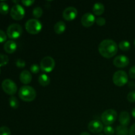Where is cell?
<instances>
[{
  "instance_id": "ac0fdd59",
  "label": "cell",
  "mask_w": 135,
  "mask_h": 135,
  "mask_svg": "<svg viewBox=\"0 0 135 135\" xmlns=\"http://www.w3.org/2000/svg\"><path fill=\"white\" fill-rule=\"evenodd\" d=\"M54 31L56 34H61L65 31L66 30V25L63 21H59V22H56L55 25H54Z\"/></svg>"
},
{
  "instance_id": "484cf974",
  "label": "cell",
  "mask_w": 135,
  "mask_h": 135,
  "mask_svg": "<svg viewBox=\"0 0 135 135\" xmlns=\"http://www.w3.org/2000/svg\"><path fill=\"white\" fill-rule=\"evenodd\" d=\"M104 131L106 135H113L115 134V129L110 125H106L104 127Z\"/></svg>"
},
{
  "instance_id": "9c48e42d",
  "label": "cell",
  "mask_w": 135,
  "mask_h": 135,
  "mask_svg": "<svg viewBox=\"0 0 135 135\" xmlns=\"http://www.w3.org/2000/svg\"><path fill=\"white\" fill-rule=\"evenodd\" d=\"M10 15L14 20L20 21V20L22 19L25 17V9L19 4H15L11 9Z\"/></svg>"
},
{
  "instance_id": "6da1fadb",
  "label": "cell",
  "mask_w": 135,
  "mask_h": 135,
  "mask_svg": "<svg viewBox=\"0 0 135 135\" xmlns=\"http://www.w3.org/2000/svg\"><path fill=\"white\" fill-rule=\"evenodd\" d=\"M118 46L115 41L110 39L104 40L100 42L98 46V51L104 57L109 59L117 54Z\"/></svg>"
},
{
  "instance_id": "f546056e",
  "label": "cell",
  "mask_w": 135,
  "mask_h": 135,
  "mask_svg": "<svg viewBox=\"0 0 135 135\" xmlns=\"http://www.w3.org/2000/svg\"><path fill=\"white\" fill-rule=\"evenodd\" d=\"M96 22L98 26H103L105 25V22H106V21L104 18L103 17H98L96 19Z\"/></svg>"
},
{
  "instance_id": "d6a6232c",
  "label": "cell",
  "mask_w": 135,
  "mask_h": 135,
  "mask_svg": "<svg viewBox=\"0 0 135 135\" xmlns=\"http://www.w3.org/2000/svg\"><path fill=\"white\" fill-rule=\"evenodd\" d=\"M34 2L35 1L34 0H22V1H21V3L26 7L31 6L32 4L34 3Z\"/></svg>"
},
{
  "instance_id": "cb8c5ba5",
  "label": "cell",
  "mask_w": 135,
  "mask_h": 135,
  "mask_svg": "<svg viewBox=\"0 0 135 135\" xmlns=\"http://www.w3.org/2000/svg\"><path fill=\"white\" fill-rule=\"evenodd\" d=\"M32 15L36 18H39L43 15V10L40 7H36L32 11Z\"/></svg>"
},
{
  "instance_id": "e575fe53",
  "label": "cell",
  "mask_w": 135,
  "mask_h": 135,
  "mask_svg": "<svg viewBox=\"0 0 135 135\" xmlns=\"http://www.w3.org/2000/svg\"><path fill=\"white\" fill-rule=\"evenodd\" d=\"M129 135H135V123L129 129Z\"/></svg>"
},
{
  "instance_id": "5bb4252c",
  "label": "cell",
  "mask_w": 135,
  "mask_h": 135,
  "mask_svg": "<svg viewBox=\"0 0 135 135\" xmlns=\"http://www.w3.org/2000/svg\"><path fill=\"white\" fill-rule=\"evenodd\" d=\"M20 80L24 84H28L32 81V75L30 71L24 70L20 74Z\"/></svg>"
},
{
  "instance_id": "8992f818",
  "label": "cell",
  "mask_w": 135,
  "mask_h": 135,
  "mask_svg": "<svg viewBox=\"0 0 135 135\" xmlns=\"http://www.w3.org/2000/svg\"><path fill=\"white\" fill-rule=\"evenodd\" d=\"M113 82L117 86H123L128 83V75L124 71H116L113 76Z\"/></svg>"
},
{
  "instance_id": "9a60e30c",
  "label": "cell",
  "mask_w": 135,
  "mask_h": 135,
  "mask_svg": "<svg viewBox=\"0 0 135 135\" xmlns=\"http://www.w3.org/2000/svg\"><path fill=\"white\" fill-rule=\"evenodd\" d=\"M4 50L8 54H13L17 50V44L15 41L8 40L4 44Z\"/></svg>"
},
{
  "instance_id": "8fae6325",
  "label": "cell",
  "mask_w": 135,
  "mask_h": 135,
  "mask_svg": "<svg viewBox=\"0 0 135 135\" xmlns=\"http://www.w3.org/2000/svg\"><path fill=\"white\" fill-rule=\"evenodd\" d=\"M78 15V11L74 7H68L63 12V17L67 21H71L75 19Z\"/></svg>"
},
{
  "instance_id": "f35d334b",
  "label": "cell",
  "mask_w": 135,
  "mask_h": 135,
  "mask_svg": "<svg viewBox=\"0 0 135 135\" xmlns=\"http://www.w3.org/2000/svg\"><path fill=\"white\" fill-rule=\"evenodd\" d=\"M134 46H135V40H134Z\"/></svg>"
},
{
  "instance_id": "1f68e13d",
  "label": "cell",
  "mask_w": 135,
  "mask_h": 135,
  "mask_svg": "<svg viewBox=\"0 0 135 135\" xmlns=\"http://www.w3.org/2000/svg\"><path fill=\"white\" fill-rule=\"evenodd\" d=\"M7 35L5 33V32L2 30H0V43L4 42L6 41Z\"/></svg>"
},
{
  "instance_id": "74e56055",
  "label": "cell",
  "mask_w": 135,
  "mask_h": 135,
  "mask_svg": "<svg viewBox=\"0 0 135 135\" xmlns=\"http://www.w3.org/2000/svg\"><path fill=\"white\" fill-rule=\"evenodd\" d=\"M97 135H104V134H100H100H97Z\"/></svg>"
},
{
  "instance_id": "8d00e7d4",
  "label": "cell",
  "mask_w": 135,
  "mask_h": 135,
  "mask_svg": "<svg viewBox=\"0 0 135 135\" xmlns=\"http://www.w3.org/2000/svg\"><path fill=\"white\" fill-rule=\"evenodd\" d=\"M80 135H90V134L88 133H87V132H83V133H80Z\"/></svg>"
},
{
  "instance_id": "d590c367",
  "label": "cell",
  "mask_w": 135,
  "mask_h": 135,
  "mask_svg": "<svg viewBox=\"0 0 135 135\" xmlns=\"http://www.w3.org/2000/svg\"><path fill=\"white\" fill-rule=\"evenodd\" d=\"M131 114H132V116H133V117H134V118H135V108H133V109H132Z\"/></svg>"
},
{
  "instance_id": "7c38bea8",
  "label": "cell",
  "mask_w": 135,
  "mask_h": 135,
  "mask_svg": "<svg viewBox=\"0 0 135 135\" xmlns=\"http://www.w3.org/2000/svg\"><path fill=\"white\" fill-rule=\"evenodd\" d=\"M113 63L117 68H124L129 65V59L126 55H120L114 58Z\"/></svg>"
},
{
  "instance_id": "30bf717a",
  "label": "cell",
  "mask_w": 135,
  "mask_h": 135,
  "mask_svg": "<svg viewBox=\"0 0 135 135\" xmlns=\"http://www.w3.org/2000/svg\"><path fill=\"white\" fill-rule=\"evenodd\" d=\"M88 129L91 133L94 134H100L104 130V125L98 120H92L88 125Z\"/></svg>"
},
{
  "instance_id": "3957f363",
  "label": "cell",
  "mask_w": 135,
  "mask_h": 135,
  "mask_svg": "<svg viewBox=\"0 0 135 135\" xmlns=\"http://www.w3.org/2000/svg\"><path fill=\"white\" fill-rule=\"evenodd\" d=\"M25 28L29 34H37L42 30V25L39 20L31 18L28 20L25 23Z\"/></svg>"
},
{
  "instance_id": "4fadbf2b",
  "label": "cell",
  "mask_w": 135,
  "mask_h": 135,
  "mask_svg": "<svg viewBox=\"0 0 135 135\" xmlns=\"http://www.w3.org/2000/svg\"><path fill=\"white\" fill-rule=\"evenodd\" d=\"M96 22L95 16L91 13H86L83 15L81 18V23L83 26L88 28L92 26Z\"/></svg>"
},
{
  "instance_id": "e0dca14e",
  "label": "cell",
  "mask_w": 135,
  "mask_h": 135,
  "mask_svg": "<svg viewBox=\"0 0 135 135\" xmlns=\"http://www.w3.org/2000/svg\"><path fill=\"white\" fill-rule=\"evenodd\" d=\"M92 11H93V13L95 15L100 16L104 13V11H105V7H104V4L102 3H96L93 5Z\"/></svg>"
},
{
  "instance_id": "4dcf8cb0",
  "label": "cell",
  "mask_w": 135,
  "mask_h": 135,
  "mask_svg": "<svg viewBox=\"0 0 135 135\" xmlns=\"http://www.w3.org/2000/svg\"><path fill=\"white\" fill-rule=\"evenodd\" d=\"M16 65H17V67L18 68H24L26 65V62L22 59H18L17 61H16L15 63Z\"/></svg>"
},
{
  "instance_id": "44dd1931",
  "label": "cell",
  "mask_w": 135,
  "mask_h": 135,
  "mask_svg": "<svg viewBox=\"0 0 135 135\" xmlns=\"http://www.w3.org/2000/svg\"><path fill=\"white\" fill-rule=\"evenodd\" d=\"M118 47L122 51H128L131 48V44L127 40H123L119 42Z\"/></svg>"
},
{
  "instance_id": "ba28073f",
  "label": "cell",
  "mask_w": 135,
  "mask_h": 135,
  "mask_svg": "<svg viewBox=\"0 0 135 135\" xmlns=\"http://www.w3.org/2000/svg\"><path fill=\"white\" fill-rule=\"evenodd\" d=\"M1 87L4 92L9 95H14L17 91V84L11 79H5L1 83Z\"/></svg>"
},
{
  "instance_id": "603a6c76",
  "label": "cell",
  "mask_w": 135,
  "mask_h": 135,
  "mask_svg": "<svg viewBox=\"0 0 135 135\" xmlns=\"http://www.w3.org/2000/svg\"><path fill=\"white\" fill-rule=\"evenodd\" d=\"M9 5L7 3L4 2V1L0 2V13H1L2 15H7L9 12Z\"/></svg>"
},
{
  "instance_id": "83f0119b",
  "label": "cell",
  "mask_w": 135,
  "mask_h": 135,
  "mask_svg": "<svg viewBox=\"0 0 135 135\" xmlns=\"http://www.w3.org/2000/svg\"><path fill=\"white\" fill-rule=\"evenodd\" d=\"M30 71H31L32 73L33 74H37L40 72V67L39 65H38L37 64H33L30 66Z\"/></svg>"
},
{
  "instance_id": "2e32d148",
  "label": "cell",
  "mask_w": 135,
  "mask_h": 135,
  "mask_svg": "<svg viewBox=\"0 0 135 135\" xmlns=\"http://www.w3.org/2000/svg\"><path fill=\"white\" fill-rule=\"evenodd\" d=\"M131 117L129 113L126 111L121 112L119 116V121L121 123V125L123 126H127L130 123Z\"/></svg>"
},
{
  "instance_id": "d4e9b609",
  "label": "cell",
  "mask_w": 135,
  "mask_h": 135,
  "mask_svg": "<svg viewBox=\"0 0 135 135\" xmlns=\"http://www.w3.org/2000/svg\"><path fill=\"white\" fill-rule=\"evenodd\" d=\"M9 63V57L7 55L0 54V67L7 65Z\"/></svg>"
},
{
  "instance_id": "7a4b0ae2",
  "label": "cell",
  "mask_w": 135,
  "mask_h": 135,
  "mask_svg": "<svg viewBox=\"0 0 135 135\" xmlns=\"http://www.w3.org/2000/svg\"><path fill=\"white\" fill-rule=\"evenodd\" d=\"M18 96L25 102H32L36 97V92L33 87L28 85H25L21 87L18 90Z\"/></svg>"
},
{
  "instance_id": "7402d4cb",
  "label": "cell",
  "mask_w": 135,
  "mask_h": 135,
  "mask_svg": "<svg viewBox=\"0 0 135 135\" xmlns=\"http://www.w3.org/2000/svg\"><path fill=\"white\" fill-rule=\"evenodd\" d=\"M9 105L12 108H14V109H17L19 106V102L17 100V98L15 96H11L10 98H9Z\"/></svg>"
},
{
  "instance_id": "52a82bcc",
  "label": "cell",
  "mask_w": 135,
  "mask_h": 135,
  "mask_svg": "<svg viewBox=\"0 0 135 135\" xmlns=\"http://www.w3.org/2000/svg\"><path fill=\"white\" fill-rule=\"evenodd\" d=\"M55 66V60L50 56L44 57L40 61V69L45 73H50L54 70Z\"/></svg>"
},
{
  "instance_id": "5b68a950",
  "label": "cell",
  "mask_w": 135,
  "mask_h": 135,
  "mask_svg": "<svg viewBox=\"0 0 135 135\" xmlns=\"http://www.w3.org/2000/svg\"><path fill=\"white\" fill-rule=\"evenodd\" d=\"M22 34V28L17 23H13L9 25L7 29V35L11 39L18 38Z\"/></svg>"
},
{
  "instance_id": "4316f807",
  "label": "cell",
  "mask_w": 135,
  "mask_h": 135,
  "mask_svg": "<svg viewBox=\"0 0 135 135\" xmlns=\"http://www.w3.org/2000/svg\"><path fill=\"white\" fill-rule=\"evenodd\" d=\"M0 135H11V131L7 127L3 126L0 127Z\"/></svg>"
},
{
  "instance_id": "f1b7e54d",
  "label": "cell",
  "mask_w": 135,
  "mask_h": 135,
  "mask_svg": "<svg viewBox=\"0 0 135 135\" xmlns=\"http://www.w3.org/2000/svg\"><path fill=\"white\" fill-rule=\"evenodd\" d=\"M127 100L130 102H135V90L129 92L127 96Z\"/></svg>"
},
{
  "instance_id": "d6986e66",
  "label": "cell",
  "mask_w": 135,
  "mask_h": 135,
  "mask_svg": "<svg viewBox=\"0 0 135 135\" xmlns=\"http://www.w3.org/2000/svg\"><path fill=\"white\" fill-rule=\"evenodd\" d=\"M38 82L40 85L43 86H46L50 84V78L46 74H42L38 77Z\"/></svg>"
},
{
  "instance_id": "ab89813d",
  "label": "cell",
  "mask_w": 135,
  "mask_h": 135,
  "mask_svg": "<svg viewBox=\"0 0 135 135\" xmlns=\"http://www.w3.org/2000/svg\"><path fill=\"white\" fill-rule=\"evenodd\" d=\"M0 73H1V70H0Z\"/></svg>"
},
{
  "instance_id": "277c9868",
  "label": "cell",
  "mask_w": 135,
  "mask_h": 135,
  "mask_svg": "<svg viewBox=\"0 0 135 135\" xmlns=\"http://www.w3.org/2000/svg\"><path fill=\"white\" fill-rule=\"evenodd\" d=\"M117 116V113L115 110L109 109L103 112L101 115V119L103 123L105 125H110L115 121Z\"/></svg>"
},
{
  "instance_id": "836d02e7",
  "label": "cell",
  "mask_w": 135,
  "mask_h": 135,
  "mask_svg": "<svg viewBox=\"0 0 135 135\" xmlns=\"http://www.w3.org/2000/svg\"><path fill=\"white\" fill-rule=\"evenodd\" d=\"M129 76H130L131 79H135V66H133V67L129 69Z\"/></svg>"
},
{
  "instance_id": "ffe728a7",
  "label": "cell",
  "mask_w": 135,
  "mask_h": 135,
  "mask_svg": "<svg viewBox=\"0 0 135 135\" xmlns=\"http://www.w3.org/2000/svg\"><path fill=\"white\" fill-rule=\"evenodd\" d=\"M117 135H129V130L126 126L119 125L115 130Z\"/></svg>"
}]
</instances>
